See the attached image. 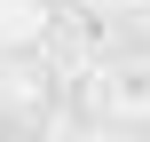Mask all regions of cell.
Masks as SVG:
<instances>
[{"mask_svg": "<svg viewBox=\"0 0 150 142\" xmlns=\"http://www.w3.org/2000/svg\"><path fill=\"white\" fill-rule=\"evenodd\" d=\"M95 8H111V16H142L150 0H95Z\"/></svg>", "mask_w": 150, "mask_h": 142, "instance_id": "obj_1", "label": "cell"}, {"mask_svg": "<svg viewBox=\"0 0 150 142\" xmlns=\"http://www.w3.org/2000/svg\"><path fill=\"white\" fill-rule=\"evenodd\" d=\"M142 40H150V8H142Z\"/></svg>", "mask_w": 150, "mask_h": 142, "instance_id": "obj_2", "label": "cell"}]
</instances>
